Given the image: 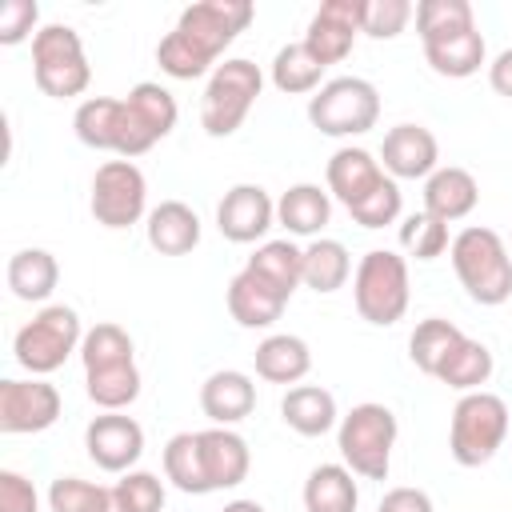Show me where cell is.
Here are the masks:
<instances>
[{
    "mask_svg": "<svg viewBox=\"0 0 512 512\" xmlns=\"http://www.w3.org/2000/svg\"><path fill=\"white\" fill-rule=\"evenodd\" d=\"M480 200V184L468 168H436L428 180H424V212L452 224V220H464Z\"/></svg>",
    "mask_w": 512,
    "mask_h": 512,
    "instance_id": "19",
    "label": "cell"
},
{
    "mask_svg": "<svg viewBox=\"0 0 512 512\" xmlns=\"http://www.w3.org/2000/svg\"><path fill=\"white\" fill-rule=\"evenodd\" d=\"M396 416L384 404H356L348 416H340L336 428V448L344 456V464L364 476V480H384L388 464H392V448H396Z\"/></svg>",
    "mask_w": 512,
    "mask_h": 512,
    "instance_id": "4",
    "label": "cell"
},
{
    "mask_svg": "<svg viewBox=\"0 0 512 512\" xmlns=\"http://www.w3.org/2000/svg\"><path fill=\"white\" fill-rule=\"evenodd\" d=\"M32 72H36V88L52 100H68L80 96L92 80L80 32L68 24H44L32 36Z\"/></svg>",
    "mask_w": 512,
    "mask_h": 512,
    "instance_id": "6",
    "label": "cell"
},
{
    "mask_svg": "<svg viewBox=\"0 0 512 512\" xmlns=\"http://www.w3.org/2000/svg\"><path fill=\"white\" fill-rule=\"evenodd\" d=\"M148 244L160 256H184L200 244V216L184 200H164L148 212Z\"/></svg>",
    "mask_w": 512,
    "mask_h": 512,
    "instance_id": "21",
    "label": "cell"
},
{
    "mask_svg": "<svg viewBox=\"0 0 512 512\" xmlns=\"http://www.w3.org/2000/svg\"><path fill=\"white\" fill-rule=\"evenodd\" d=\"M256 8L248 0H200L188 4L176 20V28L156 44V64L172 80H196L204 76L216 56L252 24Z\"/></svg>",
    "mask_w": 512,
    "mask_h": 512,
    "instance_id": "1",
    "label": "cell"
},
{
    "mask_svg": "<svg viewBox=\"0 0 512 512\" xmlns=\"http://www.w3.org/2000/svg\"><path fill=\"white\" fill-rule=\"evenodd\" d=\"M512 420H508V404L496 392H464L452 408V424H448V452L460 468H480L496 456V448L504 444Z\"/></svg>",
    "mask_w": 512,
    "mask_h": 512,
    "instance_id": "3",
    "label": "cell"
},
{
    "mask_svg": "<svg viewBox=\"0 0 512 512\" xmlns=\"http://www.w3.org/2000/svg\"><path fill=\"white\" fill-rule=\"evenodd\" d=\"M80 360H84V376H92V372H112V368H128V364H136L132 336H128L120 324L104 320V324H96V328L84 332Z\"/></svg>",
    "mask_w": 512,
    "mask_h": 512,
    "instance_id": "28",
    "label": "cell"
},
{
    "mask_svg": "<svg viewBox=\"0 0 512 512\" xmlns=\"http://www.w3.org/2000/svg\"><path fill=\"white\" fill-rule=\"evenodd\" d=\"M84 448L96 468L104 472H128L144 456V428L132 416L104 412L84 428Z\"/></svg>",
    "mask_w": 512,
    "mask_h": 512,
    "instance_id": "13",
    "label": "cell"
},
{
    "mask_svg": "<svg viewBox=\"0 0 512 512\" xmlns=\"http://www.w3.org/2000/svg\"><path fill=\"white\" fill-rule=\"evenodd\" d=\"M488 84H492V92H500V96L512 100V48H504V52L488 64Z\"/></svg>",
    "mask_w": 512,
    "mask_h": 512,
    "instance_id": "46",
    "label": "cell"
},
{
    "mask_svg": "<svg viewBox=\"0 0 512 512\" xmlns=\"http://www.w3.org/2000/svg\"><path fill=\"white\" fill-rule=\"evenodd\" d=\"M376 512H436V508H432V496H428L424 488H408V484H400V488L384 492V500H380Z\"/></svg>",
    "mask_w": 512,
    "mask_h": 512,
    "instance_id": "45",
    "label": "cell"
},
{
    "mask_svg": "<svg viewBox=\"0 0 512 512\" xmlns=\"http://www.w3.org/2000/svg\"><path fill=\"white\" fill-rule=\"evenodd\" d=\"M488 376H492V352L468 336L448 352V360L436 372V380L456 392H480V384H488Z\"/></svg>",
    "mask_w": 512,
    "mask_h": 512,
    "instance_id": "34",
    "label": "cell"
},
{
    "mask_svg": "<svg viewBox=\"0 0 512 512\" xmlns=\"http://www.w3.org/2000/svg\"><path fill=\"white\" fill-rule=\"evenodd\" d=\"M380 180H384V168H380V160H376L372 152H364V148H340V152H332V160H328V192H332L344 208L360 204Z\"/></svg>",
    "mask_w": 512,
    "mask_h": 512,
    "instance_id": "20",
    "label": "cell"
},
{
    "mask_svg": "<svg viewBox=\"0 0 512 512\" xmlns=\"http://www.w3.org/2000/svg\"><path fill=\"white\" fill-rule=\"evenodd\" d=\"M164 476L180 492H188V496L212 492L208 488V476H204V456H200V436L196 432H176L164 444Z\"/></svg>",
    "mask_w": 512,
    "mask_h": 512,
    "instance_id": "33",
    "label": "cell"
},
{
    "mask_svg": "<svg viewBox=\"0 0 512 512\" xmlns=\"http://www.w3.org/2000/svg\"><path fill=\"white\" fill-rule=\"evenodd\" d=\"M352 300L368 324H376V328L396 324L408 312V264H404V256H396L388 248H372L368 256H360L356 276H352Z\"/></svg>",
    "mask_w": 512,
    "mask_h": 512,
    "instance_id": "5",
    "label": "cell"
},
{
    "mask_svg": "<svg viewBox=\"0 0 512 512\" xmlns=\"http://www.w3.org/2000/svg\"><path fill=\"white\" fill-rule=\"evenodd\" d=\"M200 408L216 428H232L244 416H252L256 408V384L236 372V368H220L200 384Z\"/></svg>",
    "mask_w": 512,
    "mask_h": 512,
    "instance_id": "18",
    "label": "cell"
},
{
    "mask_svg": "<svg viewBox=\"0 0 512 512\" xmlns=\"http://www.w3.org/2000/svg\"><path fill=\"white\" fill-rule=\"evenodd\" d=\"M264 88V72L252 64V60H224L212 68L208 76V88H204V100H200V124L208 136H232L244 116L252 112L256 96Z\"/></svg>",
    "mask_w": 512,
    "mask_h": 512,
    "instance_id": "7",
    "label": "cell"
},
{
    "mask_svg": "<svg viewBox=\"0 0 512 512\" xmlns=\"http://www.w3.org/2000/svg\"><path fill=\"white\" fill-rule=\"evenodd\" d=\"M280 416L300 436H324L340 420L336 396L328 388H320V384H296V388H288L284 400H280Z\"/></svg>",
    "mask_w": 512,
    "mask_h": 512,
    "instance_id": "22",
    "label": "cell"
},
{
    "mask_svg": "<svg viewBox=\"0 0 512 512\" xmlns=\"http://www.w3.org/2000/svg\"><path fill=\"white\" fill-rule=\"evenodd\" d=\"M36 508H40V500H36L32 480L4 468L0 472V512H36Z\"/></svg>",
    "mask_w": 512,
    "mask_h": 512,
    "instance_id": "44",
    "label": "cell"
},
{
    "mask_svg": "<svg viewBox=\"0 0 512 512\" xmlns=\"http://www.w3.org/2000/svg\"><path fill=\"white\" fill-rule=\"evenodd\" d=\"M228 316L240 328H268L284 316V304L292 300L288 292H280L272 280H264L260 272H252L248 264L228 280Z\"/></svg>",
    "mask_w": 512,
    "mask_h": 512,
    "instance_id": "16",
    "label": "cell"
},
{
    "mask_svg": "<svg viewBox=\"0 0 512 512\" xmlns=\"http://www.w3.org/2000/svg\"><path fill=\"white\" fill-rule=\"evenodd\" d=\"M308 120L324 136H360L380 120V92L360 76H336L308 100Z\"/></svg>",
    "mask_w": 512,
    "mask_h": 512,
    "instance_id": "9",
    "label": "cell"
},
{
    "mask_svg": "<svg viewBox=\"0 0 512 512\" xmlns=\"http://www.w3.org/2000/svg\"><path fill=\"white\" fill-rule=\"evenodd\" d=\"M220 512H264V504H256V500H232Z\"/></svg>",
    "mask_w": 512,
    "mask_h": 512,
    "instance_id": "47",
    "label": "cell"
},
{
    "mask_svg": "<svg viewBox=\"0 0 512 512\" xmlns=\"http://www.w3.org/2000/svg\"><path fill=\"white\" fill-rule=\"evenodd\" d=\"M52 512H124L116 500V488L88 484L80 476H56L48 488Z\"/></svg>",
    "mask_w": 512,
    "mask_h": 512,
    "instance_id": "36",
    "label": "cell"
},
{
    "mask_svg": "<svg viewBox=\"0 0 512 512\" xmlns=\"http://www.w3.org/2000/svg\"><path fill=\"white\" fill-rule=\"evenodd\" d=\"M400 208H404V196H400V184L392 180V176H384L360 204H352L348 208V216L360 224V228H384V224H392L396 216H400Z\"/></svg>",
    "mask_w": 512,
    "mask_h": 512,
    "instance_id": "40",
    "label": "cell"
},
{
    "mask_svg": "<svg viewBox=\"0 0 512 512\" xmlns=\"http://www.w3.org/2000/svg\"><path fill=\"white\" fill-rule=\"evenodd\" d=\"M36 20H40L36 0H4L0 4V44H20V40H28V32L36 36L40 32Z\"/></svg>",
    "mask_w": 512,
    "mask_h": 512,
    "instance_id": "43",
    "label": "cell"
},
{
    "mask_svg": "<svg viewBox=\"0 0 512 512\" xmlns=\"http://www.w3.org/2000/svg\"><path fill=\"white\" fill-rule=\"evenodd\" d=\"M448 256H452V268L464 292L476 304L496 308L512 296V256H508V244L492 228H464L448 244Z\"/></svg>",
    "mask_w": 512,
    "mask_h": 512,
    "instance_id": "2",
    "label": "cell"
},
{
    "mask_svg": "<svg viewBox=\"0 0 512 512\" xmlns=\"http://www.w3.org/2000/svg\"><path fill=\"white\" fill-rule=\"evenodd\" d=\"M56 280H60V264L44 248H20L8 260V288L16 300H28V304L48 300L56 292Z\"/></svg>",
    "mask_w": 512,
    "mask_h": 512,
    "instance_id": "26",
    "label": "cell"
},
{
    "mask_svg": "<svg viewBox=\"0 0 512 512\" xmlns=\"http://www.w3.org/2000/svg\"><path fill=\"white\" fill-rule=\"evenodd\" d=\"M460 340H464V332H460L452 320L428 316V320H420V324L412 328V336H408V356H412V364H416L420 372L436 376L440 364L448 360V352H452Z\"/></svg>",
    "mask_w": 512,
    "mask_h": 512,
    "instance_id": "32",
    "label": "cell"
},
{
    "mask_svg": "<svg viewBox=\"0 0 512 512\" xmlns=\"http://www.w3.org/2000/svg\"><path fill=\"white\" fill-rule=\"evenodd\" d=\"M116 500L124 512H160L164 508V484L152 472H124L116 480Z\"/></svg>",
    "mask_w": 512,
    "mask_h": 512,
    "instance_id": "42",
    "label": "cell"
},
{
    "mask_svg": "<svg viewBox=\"0 0 512 512\" xmlns=\"http://www.w3.org/2000/svg\"><path fill=\"white\" fill-rule=\"evenodd\" d=\"M84 344V332H80V316L76 308L68 304H48L40 308L12 340V352H16V364L28 368L32 376H48L56 372L76 348Z\"/></svg>",
    "mask_w": 512,
    "mask_h": 512,
    "instance_id": "8",
    "label": "cell"
},
{
    "mask_svg": "<svg viewBox=\"0 0 512 512\" xmlns=\"http://www.w3.org/2000/svg\"><path fill=\"white\" fill-rule=\"evenodd\" d=\"M320 76H324V64L304 48V40L296 44H284L272 60V84L288 96H300V92H320Z\"/></svg>",
    "mask_w": 512,
    "mask_h": 512,
    "instance_id": "35",
    "label": "cell"
},
{
    "mask_svg": "<svg viewBox=\"0 0 512 512\" xmlns=\"http://www.w3.org/2000/svg\"><path fill=\"white\" fill-rule=\"evenodd\" d=\"M412 4L408 0H364V20L360 32L372 40H392L404 32V24L412 20Z\"/></svg>",
    "mask_w": 512,
    "mask_h": 512,
    "instance_id": "41",
    "label": "cell"
},
{
    "mask_svg": "<svg viewBox=\"0 0 512 512\" xmlns=\"http://www.w3.org/2000/svg\"><path fill=\"white\" fill-rule=\"evenodd\" d=\"M252 360H256V376L268 380V384H296L312 368L308 344L300 336H292V332H276V336L260 340Z\"/></svg>",
    "mask_w": 512,
    "mask_h": 512,
    "instance_id": "23",
    "label": "cell"
},
{
    "mask_svg": "<svg viewBox=\"0 0 512 512\" xmlns=\"http://www.w3.org/2000/svg\"><path fill=\"white\" fill-rule=\"evenodd\" d=\"M248 268L260 272L264 280H272L280 292H296L304 284V248H296L292 240H264L252 256Z\"/></svg>",
    "mask_w": 512,
    "mask_h": 512,
    "instance_id": "31",
    "label": "cell"
},
{
    "mask_svg": "<svg viewBox=\"0 0 512 512\" xmlns=\"http://www.w3.org/2000/svg\"><path fill=\"white\" fill-rule=\"evenodd\" d=\"M348 464H316L304 480V512H356L360 488Z\"/></svg>",
    "mask_w": 512,
    "mask_h": 512,
    "instance_id": "24",
    "label": "cell"
},
{
    "mask_svg": "<svg viewBox=\"0 0 512 512\" xmlns=\"http://www.w3.org/2000/svg\"><path fill=\"white\" fill-rule=\"evenodd\" d=\"M200 436V456H204V476H208V488L220 492V488H236L248 480V468H252V452H248V440L232 428H204L196 432Z\"/></svg>",
    "mask_w": 512,
    "mask_h": 512,
    "instance_id": "17",
    "label": "cell"
},
{
    "mask_svg": "<svg viewBox=\"0 0 512 512\" xmlns=\"http://www.w3.org/2000/svg\"><path fill=\"white\" fill-rule=\"evenodd\" d=\"M440 144L424 124H396L384 132L380 144V168L392 180H428L436 172Z\"/></svg>",
    "mask_w": 512,
    "mask_h": 512,
    "instance_id": "15",
    "label": "cell"
},
{
    "mask_svg": "<svg viewBox=\"0 0 512 512\" xmlns=\"http://www.w3.org/2000/svg\"><path fill=\"white\" fill-rule=\"evenodd\" d=\"M400 244H404V252L416 256V260H436V256H444V248H448V224L436 220V216H428V212H412V216L400 224Z\"/></svg>",
    "mask_w": 512,
    "mask_h": 512,
    "instance_id": "39",
    "label": "cell"
},
{
    "mask_svg": "<svg viewBox=\"0 0 512 512\" xmlns=\"http://www.w3.org/2000/svg\"><path fill=\"white\" fill-rule=\"evenodd\" d=\"M468 28H476V16H472V4L468 0H420L416 4L420 44L448 40L456 32H468Z\"/></svg>",
    "mask_w": 512,
    "mask_h": 512,
    "instance_id": "37",
    "label": "cell"
},
{
    "mask_svg": "<svg viewBox=\"0 0 512 512\" xmlns=\"http://www.w3.org/2000/svg\"><path fill=\"white\" fill-rule=\"evenodd\" d=\"M276 224V204L260 184H236L216 204V228L232 244H252Z\"/></svg>",
    "mask_w": 512,
    "mask_h": 512,
    "instance_id": "14",
    "label": "cell"
},
{
    "mask_svg": "<svg viewBox=\"0 0 512 512\" xmlns=\"http://www.w3.org/2000/svg\"><path fill=\"white\" fill-rule=\"evenodd\" d=\"M360 20H364V0H324L312 20H308V32H304V48L328 68V64H340L356 36H360Z\"/></svg>",
    "mask_w": 512,
    "mask_h": 512,
    "instance_id": "12",
    "label": "cell"
},
{
    "mask_svg": "<svg viewBox=\"0 0 512 512\" xmlns=\"http://www.w3.org/2000/svg\"><path fill=\"white\" fill-rule=\"evenodd\" d=\"M352 276V256L340 240H328V236H316L308 248H304V284L312 292H336L344 288V280Z\"/></svg>",
    "mask_w": 512,
    "mask_h": 512,
    "instance_id": "29",
    "label": "cell"
},
{
    "mask_svg": "<svg viewBox=\"0 0 512 512\" xmlns=\"http://www.w3.org/2000/svg\"><path fill=\"white\" fill-rule=\"evenodd\" d=\"M128 104H132V112L140 116V124L156 136V140H164L172 128H176V116H180V108H176V100H172V92L168 88H160V84H152V80H144V84H136L128 96H124Z\"/></svg>",
    "mask_w": 512,
    "mask_h": 512,
    "instance_id": "38",
    "label": "cell"
},
{
    "mask_svg": "<svg viewBox=\"0 0 512 512\" xmlns=\"http://www.w3.org/2000/svg\"><path fill=\"white\" fill-rule=\"evenodd\" d=\"M484 36L476 28L468 32H456L448 40H432L424 44V60L432 64V72L448 76V80H464V76H476L480 64H484Z\"/></svg>",
    "mask_w": 512,
    "mask_h": 512,
    "instance_id": "27",
    "label": "cell"
},
{
    "mask_svg": "<svg viewBox=\"0 0 512 512\" xmlns=\"http://www.w3.org/2000/svg\"><path fill=\"white\" fill-rule=\"evenodd\" d=\"M328 216H332V200L320 184H292L276 200V220L288 228V236H320Z\"/></svg>",
    "mask_w": 512,
    "mask_h": 512,
    "instance_id": "25",
    "label": "cell"
},
{
    "mask_svg": "<svg viewBox=\"0 0 512 512\" xmlns=\"http://www.w3.org/2000/svg\"><path fill=\"white\" fill-rule=\"evenodd\" d=\"M72 128L80 136V144L96 148V152H116V136H120V100L116 96H88L76 116Z\"/></svg>",
    "mask_w": 512,
    "mask_h": 512,
    "instance_id": "30",
    "label": "cell"
},
{
    "mask_svg": "<svg viewBox=\"0 0 512 512\" xmlns=\"http://www.w3.org/2000/svg\"><path fill=\"white\" fill-rule=\"evenodd\" d=\"M60 416V392L48 380H0V432H44Z\"/></svg>",
    "mask_w": 512,
    "mask_h": 512,
    "instance_id": "11",
    "label": "cell"
},
{
    "mask_svg": "<svg viewBox=\"0 0 512 512\" xmlns=\"http://www.w3.org/2000/svg\"><path fill=\"white\" fill-rule=\"evenodd\" d=\"M148 208L144 172L132 160H108L92 176V216L104 228H132Z\"/></svg>",
    "mask_w": 512,
    "mask_h": 512,
    "instance_id": "10",
    "label": "cell"
}]
</instances>
